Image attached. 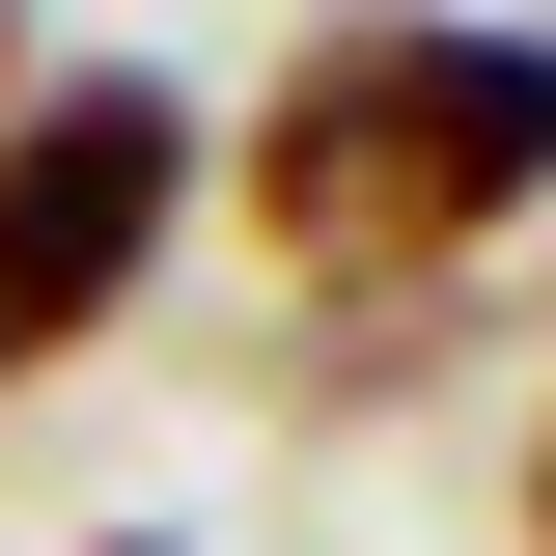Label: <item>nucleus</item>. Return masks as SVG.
I'll use <instances>...</instances> for the list:
<instances>
[{"instance_id":"1","label":"nucleus","mask_w":556,"mask_h":556,"mask_svg":"<svg viewBox=\"0 0 556 556\" xmlns=\"http://www.w3.org/2000/svg\"><path fill=\"white\" fill-rule=\"evenodd\" d=\"M223 195H251L278 278H334V306L501 251V223L556 195V28H306V56L251 84V139H223Z\"/></svg>"},{"instance_id":"2","label":"nucleus","mask_w":556,"mask_h":556,"mask_svg":"<svg viewBox=\"0 0 556 556\" xmlns=\"http://www.w3.org/2000/svg\"><path fill=\"white\" fill-rule=\"evenodd\" d=\"M167 223H195V112H167V84H28V112H0V390H28V362H84L139 306V278H167Z\"/></svg>"},{"instance_id":"3","label":"nucleus","mask_w":556,"mask_h":556,"mask_svg":"<svg viewBox=\"0 0 556 556\" xmlns=\"http://www.w3.org/2000/svg\"><path fill=\"white\" fill-rule=\"evenodd\" d=\"M529 529H556V445H529Z\"/></svg>"},{"instance_id":"4","label":"nucleus","mask_w":556,"mask_h":556,"mask_svg":"<svg viewBox=\"0 0 556 556\" xmlns=\"http://www.w3.org/2000/svg\"><path fill=\"white\" fill-rule=\"evenodd\" d=\"M112 556H139V529H112Z\"/></svg>"}]
</instances>
